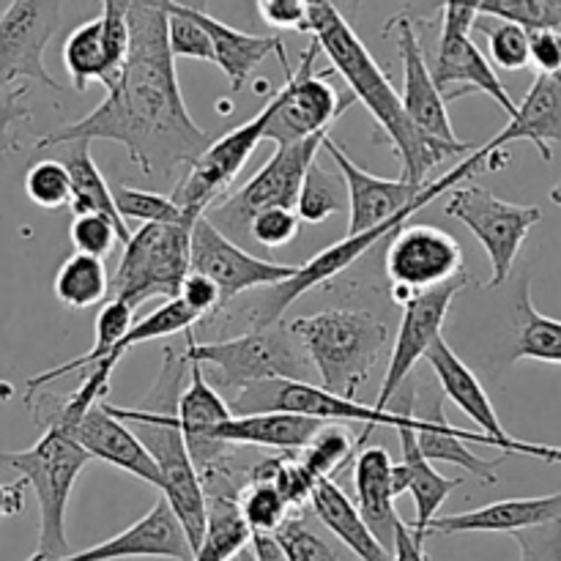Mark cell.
<instances>
[{"instance_id": "6da1fadb", "label": "cell", "mask_w": 561, "mask_h": 561, "mask_svg": "<svg viewBox=\"0 0 561 561\" xmlns=\"http://www.w3.org/2000/svg\"><path fill=\"white\" fill-rule=\"evenodd\" d=\"M173 0H135L126 16L124 66L107 96L88 115L38 137L36 148L75 140H110L126 148L146 175L168 179L195 162L211 137L192 121L181 96L175 58L168 42Z\"/></svg>"}, {"instance_id": "7a4b0ae2", "label": "cell", "mask_w": 561, "mask_h": 561, "mask_svg": "<svg viewBox=\"0 0 561 561\" xmlns=\"http://www.w3.org/2000/svg\"><path fill=\"white\" fill-rule=\"evenodd\" d=\"M310 33L321 53H327V58L332 60V69L351 88L354 102L365 104L367 113L378 124L381 137H387V146L403 164L400 179L411 181V184H427V173L438 168L444 159L469 153L420 135V129L411 124L400 104V91L392 85L387 71L378 66V60L373 58L367 44L351 27L334 0H310Z\"/></svg>"}, {"instance_id": "3957f363", "label": "cell", "mask_w": 561, "mask_h": 561, "mask_svg": "<svg viewBox=\"0 0 561 561\" xmlns=\"http://www.w3.org/2000/svg\"><path fill=\"white\" fill-rule=\"evenodd\" d=\"M305 348L318 387L337 398L356 400L362 383L389 345V332L365 310H323L288 323Z\"/></svg>"}, {"instance_id": "277c9868", "label": "cell", "mask_w": 561, "mask_h": 561, "mask_svg": "<svg viewBox=\"0 0 561 561\" xmlns=\"http://www.w3.org/2000/svg\"><path fill=\"white\" fill-rule=\"evenodd\" d=\"M0 463L14 469L36 493L38 542L36 551L25 561H58L69 557L66 513L77 477L91 466V455L60 427H44L42 438L33 447L0 453Z\"/></svg>"}, {"instance_id": "5b68a950", "label": "cell", "mask_w": 561, "mask_h": 561, "mask_svg": "<svg viewBox=\"0 0 561 561\" xmlns=\"http://www.w3.org/2000/svg\"><path fill=\"white\" fill-rule=\"evenodd\" d=\"M181 354L190 365H211L217 370L219 387L233 394L261 381H274V378L316 383L312 381L316 370H312L305 348L288 329V323L283 321L250 329L239 337L214 340V343H197L190 334Z\"/></svg>"}, {"instance_id": "8992f818", "label": "cell", "mask_w": 561, "mask_h": 561, "mask_svg": "<svg viewBox=\"0 0 561 561\" xmlns=\"http://www.w3.org/2000/svg\"><path fill=\"white\" fill-rule=\"evenodd\" d=\"M113 416L124 425H131L135 436L157 463L162 477V499L184 529L192 553L197 551L206 531V493L201 477L186 453L184 433L175 420V405H148V409H124V405L104 403Z\"/></svg>"}, {"instance_id": "52a82bcc", "label": "cell", "mask_w": 561, "mask_h": 561, "mask_svg": "<svg viewBox=\"0 0 561 561\" xmlns=\"http://www.w3.org/2000/svg\"><path fill=\"white\" fill-rule=\"evenodd\" d=\"M321 148L329 153V159L334 162V168H337L340 179L345 184V195H348V236L389 222V219L400 217V214L422 211L427 203H433L444 192L458 186L460 181H469L471 175L482 170L480 162L469 153L449 173H444L442 179L427 181V184H411V181L381 179V175H373L367 170H362L334 142L332 135L323 137Z\"/></svg>"}, {"instance_id": "ba28073f", "label": "cell", "mask_w": 561, "mask_h": 561, "mask_svg": "<svg viewBox=\"0 0 561 561\" xmlns=\"http://www.w3.org/2000/svg\"><path fill=\"white\" fill-rule=\"evenodd\" d=\"M195 222L140 225L124 244V257L110 279L107 299L137 310L148 299H175L190 274V236Z\"/></svg>"}, {"instance_id": "9c48e42d", "label": "cell", "mask_w": 561, "mask_h": 561, "mask_svg": "<svg viewBox=\"0 0 561 561\" xmlns=\"http://www.w3.org/2000/svg\"><path fill=\"white\" fill-rule=\"evenodd\" d=\"M444 214L466 225L471 236L485 247L488 261H491V279L485 283L488 290H496L507 283L526 236L542 219L540 206L507 203L480 184L453 186L449 201L444 203Z\"/></svg>"}, {"instance_id": "30bf717a", "label": "cell", "mask_w": 561, "mask_h": 561, "mask_svg": "<svg viewBox=\"0 0 561 561\" xmlns=\"http://www.w3.org/2000/svg\"><path fill=\"white\" fill-rule=\"evenodd\" d=\"M318 55H321V47L312 38L301 55L299 69H290V64L285 66V85L268 99L272 115H268L263 140L290 146V142H299L305 137L321 135V131H329V126L354 104V96L348 102L340 99L329 75H318Z\"/></svg>"}, {"instance_id": "8fae6325", "label": "cell", "mask_w": 561, "mask_h": 561, "mask_svg": "<svg viewBox=\"0 0 561 561\" xmlns=\"http://www.w3.org/2000/svg\"><path fill=\"white\" fill-rule=\"evenodd\" d=\"M327 135L329 131H321V135L290 142V146H277L272 159H268V162L263 164L239 192H233L230 197H222L217 206L208 208L206 217L211 219L219 230L228 228L247 233L250 219L255 217L257 211H263V208H296L301 181H305L310 164L316 162L318 151H321V142Z\"/></svg>"}, {"instance_id": "7c38bea8", "label": "cell", "mask_w": 561, "mask_h": 561, "mask_svg": "<svg viewBox=\"0 0 561 561\" xmlns=\"http://www.w3.org/2000/svg\"><path fill=\"white\" fill-rule=\"evenodd\" d=\"M64 20V0H11L0 14V93L33 80L60 93V82L44 66V53Z\"/></svg>"}, {"instance_id": "4fadbf2b", "label": "cell", "mask_w": 561, "mask_h": 561, "mask_svg": "<svg viewBox=\"0 0 561 561\" xmlns=\"http://www.w3.org/2000/svg\"><path fill=\"white\" fill-rule=\"evenodd\" d=\"M190 272L211 279L219 290V307H225L247 290L272 288V285L285 283L299 272V266L250 255L203 214L192 225Z\"/></svg>"}, {"instance_id": "5bb4252c", "label": "cell", "mask_w": 561, "mask_h": 561, "mask_svg": "<svg viewBox=\"0 0 561 561\" xmlns=\"http://www.w3.org/2000/svg\"><path fill=\"white\" fill-rule=\"evenodd\" d=\"M383 266L387 277L392 279V299L398 305H405L411 296L438 288L466 272L463 250L455 236L433 225L409 222L392 233Z\"/></svg>"}, {"instance_id": "9a60e30c", "label": "cell", "mask_w": 561, "mask_h": 561, "mask_svg": "<svg viewBox=\"0 0 561 561\" xmlns=\"http://www.w3.org/2000/svg\"><path fill=\"white\" fill-rule=\"evenodd\" d=\"M268 115H272V104H266L247 124L236 126V129L225 131L219 140L208 142L206 151L190 164V173L175 184V192L170 195L186 217H203L214 203L222 201L225 192L236 181V175L244 170L247 159L263 142Z\"/></svg>"}, {"instance_id": "2e32d148", "label": "cell", "mask_w": 561, "mask_h": 561, "mask_svg": "<svg viewBox=\"0 0 561 561\" xmlns=\"http://www.w3.org/2000/svg\"><path fill=\"white\" fill-rule=\"evenodd\" d=\"M230 411H233V416L285 411V414L312 416V420L321 422H365V436L359 438V447L376 427H394V422H398L394 411H378L376 405H365L359 400L337 398L318 383L288 381V378H274V381H261L244 389V392L236 394V403Z\"/></svg>"}, {"instance_id": "e0dca14e", "label": "cell", "mask_w": 561, "mask_h": 561, "mask_svg": "<svg viewBox=\"0 0 561 561\" xmlns=\"http://www.w3.org/2000/svg\"><path fill=\"white\" fill-rule=\"evenodd\" d=\"M411 217H414V214H400V217L389 219V222L383 225H376V228L362 230V233H354V236H345V239H340L337 244L327 247V250L318 252L316 257H310L305 266H299V272H296L294 277L263 290L250 307L252 329L272 327V323L283 321L285 310H288L290 305H296V301H299L305 294H310L312 288L329 283V279L343 274L348 266H354V263L359 261L362 255H367L378 241H383L387 236H392L394 230L403 228Z\"/></svg>"}, {"instance_id": "ac0fdd59", "label": "cell", "mask_w": 561, "mask_h": 561, "mask_svg": "<svg viewBox=\"0 0 561 561\" xmlns=\"http://www.w3.org/2000/svg\"><path fill=\"white\" fill-rule=\"evenodd\" d=\"M387 33H392L394 44H398L400 64H403V91H400V104H403L405 115L411 124L420 129L422 137L442 146L460 148V151H474V146L460 140L449 121L447 102L438 93L436 82H433L431 64H427L425 44L420 38V27L416 20L409 14H398L387 22Z\"/></svg>"}, {"instance_id": "d6986e66", "label": "cell", "mask_w": 561, "mask_h": 561, "mask_svg": "<svg viewBox=\"0 0 561 561\" xmlns=\"http://www.w3.org/2000/svg\"><path fill=\"white\" fill-rule=\"evenodd\" d=\"M425 359L431 362L433 373H436V381L442 387L444 398L453 400L471 422H477L482 433L493 442V447L502 449V455H529V458L548 460V463H561V444H531L520 442V438L510 436L504 431L502 420H499L496 409H493L491 398H488L485 387L480 383V378L469 370L463 359L449 348V343L444 337H438L436 343L427 348Z\"/></svg>"}, {"instance_id": "ffe728a7", "label": "cell", "mask_w": 561, "mask_h": 561, "mask_svg": "<svg viewBox=\"0 0 561 561\" xmlns=\"http://www.w3.org/2000/svg\"><path fill=\"white\" fill-rule=\"evenodd\" d=\"M466 285H469V274L463 272L460 277L449 279V283L438 285V288L425 290V294L411 296L405 301L398 337H394L392 354H389L387 376H383L378 398L373 403L378 411H387V403L398 392L400 383L414 376V367L420 365V359H425L427 348L438 337H444L442 329L444 321H447L449 307H453V301L458 299V294Z\"/></svg>"}, {"instance_id": "44dd1931", "label": "cell", "mask_w": 561, "mask_h": 561, "mask_svg": "<svg viewBox=\"0 0 561 561\" xmlns=\"http://www.w3.org/2000/svg\"><path fill=\"white\" fill-rule=\"evenodd\" d=\"M42 427H60L66 436L75 438L91 455V460H104V463L137 477L157 491L162 488V477H159V469L148 449L142 447L129 425L110 414L104 403L91 405L77 416H55V420L44 422Z\"/></svg>"}, {"instance_id": "7402d4cb", "label": "cell", "mask_w": 561, "mask_h": 561, "mask_svg": "<svg viewBox=\"0 0 561 561\" xmlns=\"http://www.w3.org/2000/svg\"><path fill=\"white\" fill-rule=\"evenodd\" d=\"M230 416H233V411L225 403L222 394L208 383L203 367L190 365V387L175 400V420L184 433L186 453H190L197 477L233 463V444L211 438L214 431Z\"/></svg>"}, {"instance_id": "603a6c76", "label": "cell", "mask_w": 561, "mask_h": 561, "mask_svg": "<svg viewBox=\"0 0 561 561\" xmlns=\"http://www.w3.org/2000/svg\"><path fill=\"white\" fill-rule=\"evenodd\" d=\"M431 75L444 102H458L469 93H485L510 118L518 110V102L510 96L493 64L482 55L471 33H436V58H433Z\"/></svg>"}, {"instance_id": "cb8c5ba5", "label": "cell", "mask_w": 561, "mask_h": 561, "mask_svg": "<svg viewBox=\"0 0 561 561\" xmlns=\"http://www.w3.org/2000/svg\"><path fill=\"white\" fill-rule=\"evenodd\" d=\"M124 559H173L192 561V548L186 542L184 529L164 499H159L137 524L121 535L85 548L71 551L58 561H124Z\"/></svg>"}, {"instance_id": "d4e9b609", "label": "cell", "mask_w": 561, "mask_h": 561, "mask_svg": "<svg viewBox=\"0 0 561 561\" xmlns=\"http://www.w3.org/2000/svg\"><path fill=\"white\" fill-rule=\"evenodd\" d=\"M515 140H529L540 151L542 162H551V146H561V75H537L510 124L471 157L485 170V159L496 151H507Z\"/></svg>"}, {"instance_id": "484cf974", "label": "cell", "mask_w": 561, "mask_h": 561, "mask_svg": "<svg viewBox=\"0 0 561 561\" xmlns=\"http://www.w3.org/2000/svg\"><path fill=\"white\" fill-rule=\"evenodd\" d=\"M561 520V491L551 496L502 499L485 507L469 510L458 515H442L427 526L431 535H515V531L535 529V526Z\"/></svg>"}, {"instance_id": "4316f807", "label": "cell", "mask_w": 561, "mask_h": 561, "mask_svg": "<svg viewBox=\"0 0 561 561\" xmlns=\"http://www.w3.org/2000/svg\"><path fill=\"white\" fill-rule=\"evenodd\" d=\"M414 436L416 447H420V453L425 455L431 463L444 460V463L460 466V469H466L471 477H477L480 482H488V485L499 482L496 466L502 463V458L485 460L469 449V444H485V447H493V442L485 433L460 431V427H455L453 422L447 420V414H444V398H433V403L427 405L425 414H422L420 420L414 416Z\"/></svg>"}, {"instance_id": "83f0119b", "label": "cell", "mask_w": 561, "mask_h": 561, "mask_svg": "<svg viewBox=\"0 0 561 561\" xmlns=\"http://www.w3.org/2000/svg\"><path fill=\"white\" fill-rule=\"evenodd\" d=\"M192 20L208 33L214 49V64L225 71L230 82V91L239 93L252 77V71L268 58V55H279V64L288 66V55H285V44L279 36H257V33L239 31L233 25H225L217 16L206 14L197 5H186Z\"/></svg>"}, {"instance_id": "f1b7e54d", "label": "cell", "mask_w": 561, "mask_h": 561, "mask_svg": "<svg viewBox=\"0 0 561 561\" xmlns=\"http://www.w3.org/2000/svg\"><path fill=\"white\" fill-rule=\"evenodd\" d=\"M392 455L383 447L359 449L354 463V488H356V510L365 518L367 529L376 535L387 551H392L394 529L400 524V515L394 510L392 493Z\"/></svg>"}, {"instance_id": "f546056e", "label": "cell", "mask_w": 561, "mask_h": 561, "mask_svg": "<svg viewBox=\"0 0 561 561\" xmlns=\"http://www.w3.org/2000/svg\"><path fill=\"white\" fill-rule=\"evenodd\" d=\"M327 422L312 416L285 414V411H266V414L230 416L228 422L214 431L211 438L233 447H268L283 455H296L312 442Z\"/></svg>"}, {"instance_id": "4dcf8cb0", "label": "cell", "mask_w": 561, "mask_h": 561, "mask_svg": "<svg viewBox=\"0 0 561 561\" xmlns=\"http://www.w3.org/2000/svg\"><path fill=\"white\" fill-rule=\"evenodd\" d=\"M312 515L332 531L334 540L354 553L359 561H392V553L376 540L370 529H367L365 518L356 510V504L345 496L343 488L334 480L323 477L316 482L310 496Z\"/></svg>"}, {"instance_id": "1f68e13d", "label": "cell", "mask_w": 561, "mask_h": 561, "mask_svg": "<svg viewBox=\"0 0 561 561\" xmlns=\"http://www.w3.org/2000/svg\"><path fill=\"white\" fill-rule=\"evenodd\" d=\"M69 151H66V170H69V179H71V203L69 208L77 214H102L107 217L110 222L115 225L121 236V244L129 241V228L126 222L121 219L118 208H115L113 201V190L107 186L104 181L102 170L96 168L91 157V142L88 140H75V142H66Z\"/></svg>"}, {"instance_id": "d6a6232c", "label": "cell", "mask_w": 561, "mask_h": 561, "mask_svg": "<svg viewBox=\"0 0 561 561\" xmlns=\"http://www.w3.org/2000/svg\"><path fill=\"white\" fill-rule=\"evenodd\" d=\"M64 66L69 71L71 88L77 93H85L91 82H102L110 88L118 77L113 55H110L107 42H104V22L102 16L82 22L66 36L64 42Z\"/></svg>"}, {"instance_id": "836d02e7", "label": "cell", "mask_w": 561, "mask_h": 561, "mask_svg": "<svg viewBox=\"0 0 561 561\" xmlns=\"http://www.w3.org/2000/svg\"><path fill=\"white\" fill-rule=\"evenodd\" d=\"M131 312H135V310H131L129 305H124V301H118V299L104 301V307L99 310V316H96V323H93L91 351H85L82 356H75V359L64 362V365L53 367V370H44V373H38V376L27 378L25 403H27V400L36 398V394L42 392V387H47V383L58 381V378H66L69 373L85 370V367L96 365V362H102L104 356H110V351H113L115 345L121 343V337L129 332Z\"/></svg>"}, {"instance_id": "e575fe53", "label": "cell", "mask_w": 561, "mask_h": 561, "mask_svg": "<svg viewBox=\"0 0 561 561\" xmlns=\"http://www.w3.org/2000/svg\"><path fill=\"white\" fill-rule=\"evenodd\" d=\"M513 359L561 365V321L542 316L531 301L529 274L520 277L515 294V351Z\"/></svg>"}, {"instance_id": "d590c367", "label": "cell", "mask_w": 561, "mask_h": 561, "mask_svg": "<svg viewBox=\"0 0 561 561\" xmlns=\"http://www.w3.org/2000/svg\"><path fill=\"white\" fill-rule=\"evenodd\" d=\"M55 299L60 301L69 310H88V307H96L107 299L110 290V277L107 268L99 257L91 255H75L58 268L55 274Z\"/></svg>"}, {"instance_id": "8d00e7d4", "label": "cell", "mask_w": 561, "mask_h": 561, "mask_svg": "<svg viewBox=\"0 0 561 561\" xmlns=\"http://www.w3.org/2000/svg\"><path fill=\"white\" fill-rule=\"evenodd\" d=\"M348 195H345V184L340 173L334 175L332 170L323 168L321 162H312L307 170L305 181H301L299 201H296V217L305 225H321L334 214L345 211L348 206Z\"/></svg>"}, {"instance_id": "74e56055", "label": "cell", "mask_w": 561, "mask_h": 561, "mask_svg": "<svg viewBox=\"0 0 561 561\" xmlns=\"http://www.w3.org/2000/svg\"><path fill=\"white\" fill-rule=\"evenodd\" d=\"M359 449V438H354V433H351L348 427L340 425V422H327V425L312 436V442L301 449L299 460L316 480H323V477L334 480V474H337Z\"/></svg>"}, {"instance_id": "f35d334b", "label": "cell", "mask_w": 561, "mask_h": 561, "mask_svg": "<svg viewBox=\"0 0 561 561\" xmlns=\"http://www.w3.org/2000/svg\"><path fill=\"white\" fill-rule=\"evenodd\" d=\"M239 510L252 535H274L290 515V507L283 499V493L272 482L257 480L244 482L239 493Z\"/></svg>"}, {"instance_id": "ab89813d", "label": "cell", "mask_w": 561, "mask_h": 561, "mask_svg": "<svg viewBox=\"0 0 561 561\" xmlns=\"http://www.w3.org/2000/svg\"><path fill=\"white\" fill-rule=\"evenodd\" d=\"M285 561H348L345 548L318 535L305 515H288L285 524L274 531Z\"/></svg>"}, {"instance_id": "60d3db41", "label": "cell", "mask_w": 561, "mask_h": 561, "mask_svg": "<svg viewBox=\"0 0 561 561\" xmlns=\"http://www.w3.org/2000/svg\"><path fill=\"white\" fill-rule=\"evenodd\" d=\"M115 208H118L121 219H137L142 225H175V222H195L186 217L173 197L159 195V192L135 190V186H115L113 190Z\"/></svg>"}, {"instance_id": "b9f144b4", "label": "cell", "mask_w": 561, "mask_h": 561, "mask_svg": "<svg viewBox=\"0 0 561 561\" xmlns=\"http://www.w3.org/2000/svg\"><path fill=\"white\" fill-rule=\"evenodd\" d=\"M474 27L488 36V53H491L493 66L504 71H520L529 66V31L526 27L493 20V16H477Z\"/></svg>"}, {"instance_id": "7bdbcfd3", "label": "cell", "mask_w": 561, "mask_h": 561, "mask_svg": "<svg viewBox=\"0 0 561 561\" xmlns=\"http://www.w3.org/2000/svg\"><path fill=\"white\" fill-rule=\"evenodd\" d=\"M477 16L513 22L526 31L557 27L561 22V0H482Z\"/></svg>"}, {"instance_id": "ee69618b", "label": "cell", "mask_w": 561, "mask_h": 561, "mask_svg": "<svg viewBox=\"0 0 561 561\" xmlns=\"http://www.w3.org/2000/svg\"><path fill=\"white\" fill-rule=\"evenodd\" d=\"M25 195L38 208H64L71 203L69 170L58 159H42L25 173Z\"/></svg>"}, {"instance_id": "f6af8a7d", "label": "cell", "mask_w": 561, "mask_h": 561, "mask_svg": "<svg viewBox=\"0 0 561 561\" xmlns=\"http://www.w3.org/2000/svg\"><path fill=\"white\" fill-rule=\"evenodd\" d=\"M168 42L173 58H190V60H208L214 64V49L208 33L192 20L186 3L173 0L170 3V16H168Z\"/></svg>"}, {"instance_id": "bcb514c9", "label": "cell", "mask_w": 561, "mask_h": 561, "mask_svg": "<svg viewBox=\"0 0 561 561\" xmlns=\"http://www.w3.org/2000/svg\"><path fill=\"white\" fill-rule=\"evenodd\" d=\"M69 239L80 255H91L102 261V257H107L115 250L121 236L115 225L107 217H102V214H77L71 219Z\"/></svg>"}, {"instance_id": "7dc6e473", "label": "cell", "mask_w": 561, "mask_h": 561, "mask_svg": "<svg viewBox=\"0 0 561 561\" xmlns=\"http://www.w3.org/2000/svg\"><path fill=\"white\" fill-rule=\"evenodd\" d=\"M301 228V219L296 217L294 208H283V206H274V208H263L257 211L255 217L250 219V239H255L257 244L266 247V250H279V247L290 244V241L299 236Z\"/></svg>"}, {"instance_id": "c3c4849f", "label": "cell", "mask_w": 561, "mask_h": 561, "mask_svg": "<svg viewBox=\"0 0 561 561\" xmlns=\"http://www.w3.org/2000/svg\"><path fill=\"white\" fill-rule=\"evenodd\" d=\"M252 9L274 31L310 33V0H252Z\"/></svg>"}, {"instance_id": "681fc988", "label": "cell", "mask_w": 561, "mask_h": 561, "mask_svg": "<svg viewBox=\"0 0 561 561\" xmlns=\"http://www.w3.org/2000/svg\"><path fill=\"white\" fill-rule=\"evenodd\" d=\"M513 540L520 548V561H561V520L515 531Z\"/></svg>"}, {"instance_id": "f907efd6", "label": "cell", "mask_w": 561, "mask_h": 561, "mask_svg": "<svg viewBox=\"0 0 561 561\" xmlns=\"http://www.w3.org/2000/svg\"><path fill=\"white\" fill-rule=\"evenodd\" d=\"M25 93L27 85L11 88L5 99L0 102V162L20 151V140H16V124L31 118V107H25Z\"/></svg>"}, {"instance_id": "816d5d0a", "label": "cell", "mask_w": 561, "mask_h": 561, "mask_svg": "<svg viewBox=\"0 0 561 561\" xmlns=\"http://www.w3.org/2000/svg\"><path fill=\"white\" fill-rule=\"evenodd\" d=\"M102 3V22H104V42H107L110 55H113L115 66H124L126 55V38H129V27H126V16L135 0H99Z\"/></svg>"}, {"instance_id": "f5cc1de1", "label": "cell", "mask_w": 561, "mask_h": 561, "mask_svg": "<svg viewBox=\"0 0 561 561\" xmlns=\"http://www.w3.org/2000/svg\"><path fill=\"white\" fill-rule=\"evenodd\" d=\"M529 66H535L537 75H561V31H529Z\"/></svg>"}, {"instance_id": "db71d44e", "label": "cell", "mask_w": 561, "mask_h": 561, "mask_svg": "<svg viewBox=\"0 0 561 561\" xmlns=\"http://www.w3.org/2000/svg\"><path fill=\"white\" fill-rule=\"evenodd\" d=\"M179 299L184 301V305L190 307V310L195 312L197 318H206L208 312L222 310V307H219L217 285H214L208 277H203V274H197V272L186 274L184 283H181Z\"/></svg>"}, {"instance_id": "11a10c76", "label": "cell", "mask_w": 561, "mask_h": 561, "mask_svg": "<svg viewBox=\"0 0 561 561\" xmlns=\"http://www.w3.org/2000/svg\"><path fill=\"white\" fill-rule=\"evenodd\" d=\"M482 0H444L438 33H471Z\"/></svg>"}, {"instance_id": "9f6ffc18", "label": "cell", "mask_w": 561, "mask_h": 561, "mask_svg": "<svg viewBox=\"0 0 561 561\" xmlns=\"http://www.w3.org/2000/svg\"><path fill=\"white\" fill-rule=\"evenodd\" d=\"M392 561H427L425 557V542H420L411 531V526H405L403 520L394 529V542H392Z\"/></svg>"}, {"instance_id": "6f0895ef", "label": "cell", "mask_w": 561, "mask_h": 561, "mask_svg": "<svg viewBox=\"0 0 561 561\" xmlns=\"http://www.w3.org/2000/svg\"><path fill=\"white\" fill-rule=\"evenodd\" d=\"M25 491L27 482L22 477L16 482H9V485H0V520L14 518L25 510Z\"/></svg>"}, {"instance_id": "680465c9", "label": "cell", "mask_w": 561, "mask_h": 561, "mask_svg": "<svg viewBox=\"0 0 561 561\" xmlns=\"http://www.w3.org/2000/svg\"><path fill=\"white\" fill-rule=\"evenodd\" d=\"M233 561H257V559H255V557H252L250 546H247V548H244V551H241V553H239V557H236Z\"/></svg>"}, {"instance_id": "91938a15", "label": "cell", "mask_w": 561, "mask_h": 561, "mask_svg": "<svg viewBox=\"0 0 561 561\" xmlns=\"http://www.w3.org/2000/svg\"><path fill=\"white\" fill-rule=\"evenodd\" d=\"M551 201H553V203H557V206L561 208V181H559V184H557V186H553V190H551Z\"/></svg>"}, {"instance_id": "94428289", "label": "cell", "mask_w": 561, "mask_h": 561, "mask_svg": "<svg viewBox=\"0 0 561 561\" xmlns=\"http://www.w3.org/2000/svg\"><path fill=\"white\" fill-rule=\"evenodd\" d=\"M559 31H561V22H559Z\"/></svg>"}]
</instances>
